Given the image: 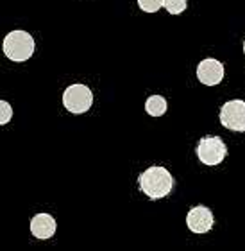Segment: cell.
<instances>
[{"label":"cell","instance_id":"1","mask_svg":"<svg viewBox=\"0 0 245 251\" xmlns=\"http://www.w3.org/2000/svg\"><path fill=\"white\" fill-rule=\"evenodd\" d=\"M138 187L147 198L151 199H163L172 192L174 188V178L170 171L161 165H152L145 169L138 178Z\"/></svg>","mask_w":245,"mask_h":251},{"label":"cell","instance_id":"2","mask_svg":"<svg viewBox=\"0 0 245 251\" xmlns=\"http://www.w3.org/2000/svg\"><path fill=\"white\" fill-rule=\"evenodd\" d=\"M34 49H36V42L27 31H11L9 34H5L2 42L5 58L13 63H25L27 59H31Z\"/></svg>","mask_w":245,"mask_h":251},{"label":"cell","instance_id":"3","mask_svg":"<svg viewBox=\"0 0 245 251\" xmlns=\"http://www.w3.org/2000/svg\"><path fill=\"white\" fill-rule=\"evenodd\" d=\"M63 106L73 115H81L93 106V92L86 84H70L63 92Z\"/></svg>","mask_w":245,"mask_h":251},{"label":"cell","instance_id":"4","mask_svg":"<svg viewBox=\"0 0 245 251\" xmlns=\"http://www.w3.org/2000/svg\"><path fill=\"white\" fill-rule=\"evenodd\" d=\"M227 156V147L220 136H202L197 144V158L199 162L213 167L224 162Z\"/></svg>","mask_w":245,"mask_h":251},{"label":"cell","instance_id":"5","mask_svg":"<svg viewBox=\"0 0 245 251\" xmlns=\"http://www.w3.org/2000/svg\"><path fill=\"white\" fill-rule=\"evenodd\" d=\"M220 124L235 133H245V100L233 99L220 108Z\"/></svg>","mask_w":245,"mask_h":251},{"label":"cell","instance_id":"6","mask_svg":"<svg viewBox=\"0 0 245 251\" xmlns=\"http://www.w3.org/2000/svg\"><path fill=\"white\" fill-rule=\"evenodd\" d=\"M215 225V217H213V212L208 208V206H202V204H199V206H193L186 215V226L188 230L195 233V235H204V233H208Z\"/></svg>","mask_w":245,"mask_h":251},{"label":"cell","instance_id":"7","mask_svg":"<svg viewBox=\"0 0 245 251\" xmlns=\"http://www.w3.org/2000/svg\"><path fill=\"white\" fill-rule=\"evenodd\" d=\"M197 79L206 86H217L222 83V79L225 75L224 63H220L215 58H206L197 65Z\"/></svg>","mask_w":245,"mask_h":251},{"label":"cell","instance_id":"8","mask_svg":"<svg viewBox=\"0 0 245 251\" xmlns=\"http://www.w3.org/2000/svg\"><path fill=\"white\" fill-rule=\"evenodd\" d=\"M58 230V223L50 214H36L31 219V233L40 241L54 237Z\"/></svg>","mask_w":245,"mask_h":251},{"label":"cell","instance_id":"9","mask_svg":"<svg viewBox=\"0 0 245 251\" xmlns=\"http://www.w3.org/2000/svg\"><path fill=\"white\" fill-rule=\"evenodd\" d=\"M168 110V102L163 95H151L145 100V111L151 117H161Z\"/></svg>","mask_w":245,"mask_h":251},{"label":"cell","instance_id":"10","mask_svg":"<svg viewBox=\"0 0 245 251\" xmlns=\"http://www.w3.org/2000/svg\"><path fill=\"white\" fill-rule=\"evenodd\" d=\"M163 7L170 13V15H181V13H184L188 7V0H165V4H163Z\"/></svg>","mask_w":245,"mask_h":251},{"label":"cell","instance_id":"11","mask_svg":"<svg viewBox=\"0 0 245 251\" xmlns=\"http://www.w3.org/2000/svg\"><path fill=\"white\" fill-rule=\"evenodd\" d=\"M165 4V0H138V7L143 13H156Z\"/></svg>","mask_w":245,"mask_h":251},{"label":"cell","instance_id":"12","mask_svg":"<svg viewBox=\"0 0 245 251\" xmlns=\"http://www.w3.org/2000/svg\"><path fill=\"white\" fill-rule=\"evenodd\" d=\"M13 119V108L7 100H0V124L5 126Z\"/></svg>","mask_w":245,"mask_h":251},{"label":"cell","instance_id":"13","mask_svg":"<svg viewBox=\"0 0 245 251\" xmlns=\"http://www.w3.org/2000/svg\"><path fill=\"white\" fill-rule=\"evenodd\" d=\"M244 54H245V42H244Z\"/></svg>","mask_w":245,"mask_h":251}]
</instances>
